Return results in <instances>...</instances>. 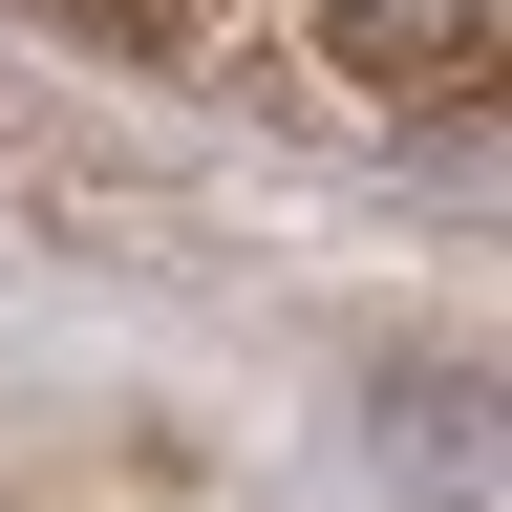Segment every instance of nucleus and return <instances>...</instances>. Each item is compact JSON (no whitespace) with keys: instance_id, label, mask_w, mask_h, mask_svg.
Instances as JSON below:
<instances>
[{"instance_id":"f257e3e1","label":"nucleus","mask_w":512,"mask_h":512,"mask_svg":"<svg viewBox=\"0 0 512 512\" xmlns=\"http://www.w3.org/2000/svg\"><path fill=\"white\" fill-rule=\"evenodd\" d=\"M320 43H342V86H384V107H470L491 86V0H320Z\"/></svg>"}]
</instances>
